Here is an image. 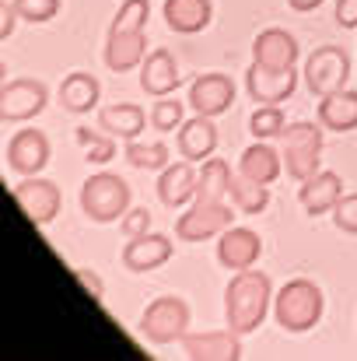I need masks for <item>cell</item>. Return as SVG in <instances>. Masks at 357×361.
<instances>
[{"label": "cell", "instance_id": "39", "mask_svg": "<svg viewBox=\"0 0 357 361\" xmlns=\"http://www.w3.org/2000/svg\"><path fill=\"white\" fill-rule=\"evenodd\" d=\"M21 14H18V7H14V0L11 4H4V21H0V39L7 42L11 39V32H14V21H18Z\"/></svg>", "mask_w": 357, "mask_h": 361}, {"label": "cell", "instance_id": "2", "mask_svg": "<svg viewBox=\"0 0 357 361\" xmlns=\"http://www.w3.org/2000/svg\"><path fill=\"white\" fill-rule=\"evenodd\" d=\"M322 309H326L322 288L308 277H294L273 295V319L287 334H308L322 319Z\"/></svg>", "mask_w": 357, "mask_h": 361}, {"label": "cell", "instance_id": "5", "mask_svg": "<svg viewBox=\"0 0 357 361\" xmlns=\"http://www.w3.org/2000/svg\"><path fill=\"white\" fill-rule=\"evenodd\" d=\"M186 334H189V305H186V298H179V295H161V298H154V302L144 309V316H140V337H144L147 344L165 348V344L182 341Z\"/></svg>", "mask_w": 357, "mask_h": 361}, {"label": "cell", "instance_id": "28", "mask_svg": "<svg viewBox=\"0 0 357 361\" xmlns=\"http://www.w3.org/2000/svg\"><path fill=\"white\" fill-rule=\"evenodd\" d=\"M228 197H232V204H235L242 214H263L266 204H270V186L252 183V179H245V176L238 172V176H232V190H228Z\"/></svg>", "mask_w": 357, "mask_h": 361}, {"label": "cell", "instance_id": "19", "mask_svg": "<svg viewBox=\"0 0 357 361\" xmlns=\"http://www.w3.org/2000/svg\"><path fill=\"white\" fill-rule=\"evenodd\" d=\"M340 197H344V179H340L337 172H330V169H319L315 176H308V179L298 186V200H301V207H305L312 218L333 214V207L340 204Z\"/></svg>", "mask_w": 357, "mask_h": 361}, {"label": "cell", "instance_id": "29", "mask_svg": "<svg viewBox=\"0 0 357 361\" xmlns=\"http://www.w3.org/2000/svg\"><path fill=\"white\" fill-rule=\"evenodd\" d=\"M123 158L140 172H161V169H168V144H161V140H151V144L126 140Z\"/></svg>", "mask_w": 357, "mask_h": 361}, {"label": "cell", "instance_id": "21", "mask_svg": "<svg viewBox=\"0 0 357 361\" xmlns=\"http://www.w3.org/2000/svg\"><path fill=\"white\" fill-rule=\"evenodd\" d=\"M147 56V32H109L106 35V67L113 74L137 71Z\"/></svg>", "mask_w": 357, "mask_h": 361}, {"label": "cell", "instance_id": "38", "mask_svg": "<svg viewBox=\"0 0 357 361\" xmlns=\"http://www.w3.org/2000/svg\"><path fill=\"white\" fill-rule=\"evenodd\" d=\"M337 25L340 28H357V0H337Z\"/></svg>", "mask_w": 357, "mask_h": 361}, {"label": "cell", "instance_id": "27", "mask_svg": "<svg viewBox=\"0 0 357 361\" xmlns=\"http://www.w3.org/2000/svg\"><path fill=\"white\" fill-rule=\"evenodd\" d=\"M232 190V165L225 158H207L196 179V200H225Z\"/></svg>", "mask_w": 357, "mask_h": 361}, {"label": "cell", "instance_id": "10", "mask_svg": "<svg viewBox=\"0 0 357 361\" xmlns=\"http://www.w3.org/2000/svg\"><path fill=\"white\" fill-rule=\"evenodd\" d=\"M298 88V71L287 67V71H270V67H259L252 63L245 71V92L256 106H280L294 95Z\"/></svg>", "mask_w": 357, "mask_h": 361}, {"label": "cell", "instance_id": "17", "mask_svg": "<svg viewBox=\"0 0 357 361\" xmlns=\"http://www.w3.org/2000/svg\"><path fill=\"white\" fill-rule=\"evenodd\" d=\"M175 147H179V158H186V161H207V158H214V151H218V126L211 116H193V120H186L179 130H175Z\"/></svg>", "mask_w": 357, "mask_h": 361}, {"label": "cell", "instance_id": "7", "mask_svg": "<svg viewBox=\"0 0 357 361\" xmlns=\"http://www.w3.org/2000/svg\"><path fill=\"white\" fill-rule=\"evenodd\" d=\"M11 197H14V204L21 207V214H25L35 228H46V225L60 214V207H63L60 186H56L53 179H42V176H25V179L11 190Z\"/></svg>", "mask_w": 357, "mask_h": 361}, {"label": "cell", "instance_id": "4", "mask_svg": "<svg viewBox=\"0 0 357 361\" xmlns=\"http://www.w3.org/2000/svg\"><path fill=\"white\" fill-rule=\"evenodd\" d=\"M130 183L116 176V172H95L84 179L81 186V211L95 221V225H109L119 221L126 211H130Z\"/></svg>", "mask_w": 357, "mask_h": 361}, {"label": "cell", "instance_id": "3", "mask_svg": "<svg viewBox=\"0 0 357 361\" xmlns=\"http://www.w3.org/2000/svg\"><path fill=\"white\" fill-rule=\"evenodd\" d=\"M322 123H287V130L280 133V154H284V169L291 179L305 183L308 176L319 172L322 165Z\"/></svg>", "mask_w": 357, "mask_h": 361}, {"label": "cell", "instance_id": "18", "mask_svg": "<svg viewBox=\"0 0 357 361\" xmlns=\"http://www.w3.org/2000/svg\"><path fill=\"white\" fill-rule=\"evenodd\" d=\"M182 74H179V63L168 49H151L140 63V88L144 95L151 99H165V95H175Z\"/></svg>", "mask_w": 357, "mask_h": 361}, {"label": "cell", "instance_id": "16", "mask_svg": "<svg viewBox=\"0 0 357 361\" xmlns=\"http://www.w3.org/2000/svg\"><path fill=\"white\" fill-rule=\"evenodd\" d=\"M182 351L193 361H238L242 358V337L235 330H203V334H186Z\"/></svg>", "mask_w": 357, "mask_h": 361}, {"label": "cell", "instance_id": "25", "mask_svg": "<svg viewBox=\"0 0 357 361\" xmlns=\"http://www.w3.org/2000/svg\"><path fill=\"white\" fill-rule=\"evenodd\" d=\"M319 123L333 133H347L357 130V92L340 88L326 99H319Z\"/></svg>", "mask_w": 357, "mask_h": 361}, {"label": "cell", "instance_id": "37", "mask_svg": "<svg viewBox=\"0 0 357 361\" xmlns=\"http://www.w3.org/2000/svg\"><path fill=\"white\" fill-rule=\"evenodd\" d=\"M74 277H77L81 288L92 295V302H102V298H106V284H102V277H99L95 270H88V267H74Z\"/></svg>", "mask_w": 357, "mask_h": 361}, {"label": "cell", "instance_id": "6", "mask_svg": "<svg viewBox=\"0 0 357 361\" xmlns=\"http://www.w3.org/2000/svg\"><path fill=\"white\" fill-rule=\"evenodd\" d=\"M347 78H351V56L344 46H319L305 60V85L315 99H326L347 88Z\"/></svg>", "mask_w": 357, "mask_h": 361}, {"label": "cell", "instance_id": "31", "mask_svg": "<svg viewBox=\"0 0 357 361\" xmlns=\"http://www.w3.org/2000/svg\"><path fill=\"white\" fill-rule=\"evenodd\" d=\"M284 130H287V120H284V109L280 106H256V113L249 116V133L256 140L280 137Z\"/></svg>", "mask_w": 357, "mask_h": 361}, {"label": "cell", "instance_id": "11", "mask_svg": "<svg viewBox=\"0 0 357 361\" xmlns=\"http://www.w3.org/2000/svg\"><path fill=\"white\" fill-rule=\"evenodd\" d=\"M235 102V81L228 74H200L193 85H189V106L193 113L200 116H221L228 113Z\"/></svg>", "mask_w": 357, "mask_h": 361}, {"label": "cell", "instance_id": "35", "mask_svg": "<svg viewBox=\"0 0 357 361\" xmlns=\"http://www.w3.org/2000/svg\"><path fill=\"white\" fill-rule=\"evenodd\" d=\"M333 225L347 235H357V193H344L333 207Z\"/></svg>", "mask_w": 357, "mask_h": 361}, {"label": "cell", "instance_id": "22", "mask_svg": "<svg viewBox=\"0 0 357 361\" xmlns=\"http://www.w3.org/2000/svg\"><path fill=\"white\" fill-rule=\"evenodd\" d=\"M238 172H242L245 179H252V183L270 186V183H277V176L284 172V154H280L277 147H270L266 140H256V144H249V147L242 151Z\"/></svg>", "mask_w": 357, "mask_h": 361}, {"label": "cell", "instance_id": "26", "mask_svg": "<svg viewBox=\"0 0 357 361\" xmlns=\"http://www.w3.org/2000/svg\"><path fill=\"white\" fill-rule=\"evenodd\" d=\"M147 126V113L133 102H116V106H106L99 113V130L113 133L116 140H137V133Z\"/></svg>", "mask_w": 357, "mask_h": 361}, {"label": "cell", "instance_id": "40", "mask_svg": "<svg viewBox=\"0 0 357 361\" xmlns=\"http://www.w3.org/2000/svg\"><path fill=\"white\" fill-rule=\"evenodd\" d=\"M322 0H287V7L291 11H298V14H308V11H315Z\"/></svg>", "mask_w": 357, "mask_h": 361}, {"label": "cell", "instance_id": "1", "mask_svg": "<svg viewBox=\"0 0 357 361\" xmlns=\"http://www.w3.org/2000/svg\"><path fill=\"white\" fill-rule=\"evenodd\" d=\"M273 305V281L263 270H235L225 288V323L238 337L256 334Z\"/></svg>", "mask_w": 357, "mask_h": 361}, {"label": "cell", "instance_id": "9", "mask_svg": "<svg viewBox=\"0 0 357 361\" xmlns=\"http://www.w3.org/2000/svg\"><path fill=\"white\" fill-rule=\"evenodd\" d=\"M49 102V88L35 78H14L0 92V120L4 123H25L35 120Z\"/></svg>", "mask_w": 357, "mask_h": 361}, {"label": "cell", "instance_id": "20", "mask_svg": "<svg viewBox=\"0 0 357 361\" xmlns=\"http://www.w3.org/2000/svg\"><path fill=\"white\" fill-rule=\"evenodd\" d=\"M196 179H200V172L186 158L168 165V169H161V176H158V200L165 207H172V211L193 204L196 200Z\"/></svg>", "mask_w": 357, "mask_h": 361}, {"label": "cell", "instance_id": "8", "mask_svg": "<svg viewBox=\"0 0 357 361\" xmlns=\"http://www.w3.org/2000/svg\"><path fill=\"white\" fill-rule=\"evenodd\" d=\"M232 207L225 200H193L175 221V239L179 242H203L218 239L225 228H232Z\"/></svg>", "mask_w": 357, "mask_h": 361}, {"label": "cell", "instance_id": "36", "mask_svg": "<svg viewBox=\"0 0 357 361\" xmlns=\"http://www.w3.org/2000/svg\"><path fill=\"white\" fill-rule=\"evenodd\" d=\"M119 228H123V235H126V239H133V235H144V232L151 228V211H147V207L126 211V214L119 218Z\"/></svg>", "mask_w": 357, "mask_h": 361}, {"label": "cell", "instance_id": "24", "mask_svg": "<svg viewBox=\"0 0 357 361\" xmlns=\"http://www.w3.org/2000/svg\"><path fill=\"white\" fill-rule=\"evenodd\" d=\"M99 95H102V85L88 71H74L60 85V106L67 113H92L99 106Z\"/></svg>", "mask_w": 357, "mask_h": 361}, {"label": "cell", "instance_id": "12", "mask_svg": "<svg viewBox=\"0 0 357 361\" xmlns=\"http://www.w3.org/2000/svg\"><path fill=\"white\" fill-rule=\"evenodd\" d=\"M259 256H263V239L245 225H232L218 235V263L225 270H249L259 263Z\"/></svg>", "mask_w": 357, "mask_h": 361}, {"label": "cell", "instance_id": "32", "mask_svg": "<svg viewBox=\"0 0 357 361\" xmlns=\"http://www.w3.org/2000/svg\"><path fill=\"white\" fill-rule=\"evenodd\" d=\"M151 18V4L147 0H123V7L116 11L109 32H144Z\"/></svg>", "mask_w": 357, "mask_h": 361}, {"label": "cell", "instance_id": "23", "mask_svg": "<svg viewBox=\"0 0 357 361\" xmlns=\"http://www.w3.org/2000/svg\"><path fill=\"white\" fill-rule=\"evenodd\" d=\"M165 14V25L179 35H196L211 25L214 18V4L211 0H165L161 7Z\"/></svg>", "mask_w": 357, "mask_h": 361}, {"label": "cell", "instance_id": "13", "mask_svg": "<svg viewBox=\"0 0 357 361\" xmlns=\"http://www.w3.org/2000/svg\"><path fill=\"white\" fill-rule=\"evenodd\" d=\"M175 252V245L168 235L161 232H144V235H133L123 245V267L130 274H147V270H158L161 263H168Z\"/></svg>", "mask_w": 357, "mask_h": 361}, {"label": "cell", "instance_id": "34", "mask_svg": "<svg viewBox=\"0 0 357 361\" xmlns=\"http://www.w3.org/2000/svg\"><path fill=\"white\" fill-rule=\"evenodd\" d=\"M18 14L32 25H42V21H53L56 11H60V0H14Z\"/></svg>", "mask_w": 357, "mask_h": 361}, {"label": "cell", "instance_id": "30", "mask_svg": "<svg viewBox=\"0 0 357 361\" xmlns=\"http://www.w3.org/2000/svg\"><path fill=\"white\" fill-rule=\"evenodd\" d=\"M74 137H77V144L84 147V158H88L92 165H106V161L116 158V137H113V133H106V130L99 133V130H92V126H77Z\"/></svg>", "mask_w": 357, "mask_h": 361}, {"label": "cell", "instance_id": "14", "mask_svg": "<svg viewBox=\"0 0 357 361\" xmlns=\"http://www.w3.org/2000/svg\"><path fill=\"white\" fill-rule=\"evenodd\" d=\"M7 165L18 176H39L49 165V137L42 130H18L7 144Z\"/></svg>", "mask_w": 357, "mask_h": 361}, {"label": "cell", "instance_id": "33", "mask_svg": "<svg viewBox=\"0 0 357 361\" xmlns=\"http://www.w3.org/2000/svg\"><path fill=\"white\" fill-rule=\"evenodd\" d=\"M182 113H186V106H182L179 99L165 95V99H158L154 109H151V126H154L158 133H175V130L186 123L182 120Z\"/></svg>", "mask_w": 357, "mask_h": 361}, {"label": "cell", "instance_id": "15", "mask_svg": "<svg viewBox=\"0 0 357 361\" xmlns=\"http://www.w3.org/2000/svg\"><path fill=\"white\" fill-rule=\"evenodd\" d=\"M298 56H301L298 39L291 32H284V28H266V32H259L252 39V63H259V67L287 71V67L298 63Z\"/></svg>", "mask_w": 357, "mask_h": 361}]
</instances>
